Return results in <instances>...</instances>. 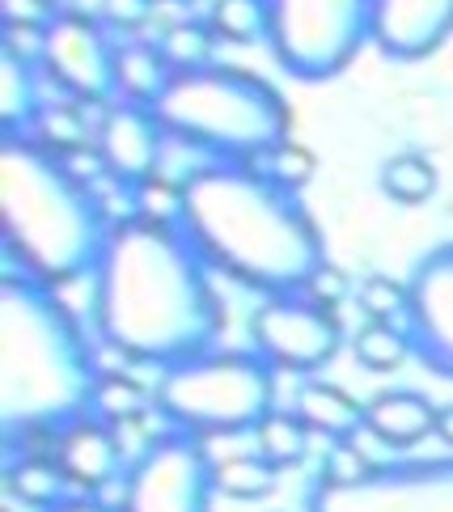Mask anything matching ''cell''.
Segmentation results:
<instances>
[{
	"label": "cell",
	"instance_id": "cell-22",
	"mask_svg": "<svg viewBox=\"0 0 453 512\" xmlns=\"http://www.w3.org/2000/svg\"><path fill=\"white\" fill-rule=\"evenodd\" d=\"M280 483V470L259 453H233L216 462V491L229 500H267Z\"/></svg>",
	"mask_w": 453,
	"mask_h": 512
},
{
	"label": "cell",
	"instance_id": "cell-29",
	"mask_svg": "<svg viewBox=\"0 0 453 512\" xmlns=\"http://www.w3.org/2000/svg\"><path fill=\"white\" fill-rule=\"evenodd\" d=\"M360 314L369 322H407V305H411V292H407V280H394V276H369L360 280V288L352 292Z\"/></svg>",
	"mask_w": 453,
	"mask_h": 512
},
{
	"label": "cell",
	"instance_id": "cell-7",
	"mask_svg": "<svg viewBox=\"0 0 453 512\" xmlns=\"http://www.w3.org/2000/svg\"><path fill=\"white\" fill-rule=\"evenodd\" d=\"M271 56L297 81H331L373 26V0H267Z\"/></svg>",
	"mask_w": 453,
	"mask_h": 512
},
{
	"label": "cell",
	"instance_id": "cell-2",
	"mask_svg": "<svg viewBox=\"0 0 453 512\" xmlns=\"http://www.w3.org/2000/svg\"><path fill=\"white\" fill-rule=\"evenodd\" d=\"M178 229L212 271L263 297H297L326 263L310 212L259 166L208 161L191 170Z\"/></svg>",
	"mask_w": 453,
	"mask_h": 512
},
{
	"label": "cell",
	"instance_id": "cell-20",
	"mask_svg": "<svg viewBox=\"0 0 453 512\" xmlns=\"http://www.w3.org/2000/svg\"><path fill=\"white\" fill-rule=\"evenodd\" d=\"M68 474L64 466L56 462V457H39V453H30L22 457V462H13L9 470V491L22 504L30 508H43V512H56L60 504H68Z\"/></svg>",
	"mask_w": 453,
	"mask_h": 512
},
{
	"label": "cell",
	"instance_id": "cell-4",
	"mask_svg": "<svg viewBox=\"0 0 453 512\" xmlns=\"http://www.w3.org/2000/svg\"><path fill=\"white\" fill-rule=\"evenodd\" d=\"M0 242L13 254L17 271L68 284L94 276L111 242V221L94 187L47 153L30 136H5L0 144Z\"/></svg>",
	"mask_w": 453,
	"mask_h": 512
},
{
	"label": "cell",
	"instance_id": "cell-24",
	"mask_svg": "<svg viewBox=\"0 0 453 512\" xmlns=\"http://www.w3.org/2000/svg\"><path fill=\"white\" fill-rule=\"evenodd\" d=\"M208 26L225 43H263L271 39V5L267 0H212Z\"/></svg>",
	"mask_w": 453,
	"mask_h": 512
},
{
	"label": "cell",
	"instance_id": "cell-26",
	"mask_svg": "<svg viewBox=\"0 0 453 512\" xmlns=\"http://www.w3.org/2000/svg\"><path fill=\"white\" fill-rule=\"evenodd\" d=\"M377 182H382V191L394 204L415 208L437 191V170H432V161L424 153H394L382 166V174H377Z\"/></svg>",
	"mask_w": 453,
	"mask_h": 512
},
{
	"label": "cell",
	"instance_id": "cell-28",
	"mask_svg": "<svg viewBox=\"0 0 453 512\" xmlns=\"http://www.w3.org/2000/svg\"><path fill=\"white\" fill-rule=\"evenodd\" d=\"M157 47H161V56H166V64L174 68V77L178 72H199V68L216 64L212 60L216 30L208 22H178V26H170L166 34H161Z\"/></svg>",
	"mask_w": 453,
	"mask_h": 512
},
{
	"label": "cell",
	"instance_id": "cell-9",
	"mask_svg": "<svg viewBox=\"0 0 453 512\" xmlns=\"http://www.w3.org/2000/svg\"><path fill=\"white\" fill-rule=\"evenodd\" d=\"M250 339L255 352L284 373H318L343 347V322L335 309L310 297H267L250 314Z\"/></svg>",
	"mask_w": 453,
	"mask_h": 512
},
{
	"label": "cell",
	"instance_id": "cell-3",
	"mask_svg": "<svg viewBox=\"0 0 453 512\" xmlns=\"http://www.w3.org/2000/svg\"><path fill=\"white\" fill-rule=\"evenodd\" d=\"M94 352L56 288L5 271L0 280V424L9 436L60 432L89 411Z\"/></svg>",
	"mask_w": 453,
	"mask_h": 512
},
{
	"label": "cell",
	"instance_id": "cell-1",
	"mask_svg": "<svg viewBox=\"0 0 453 512\" xmlns=\"http://www.w3.org/2000/svg\"><path fill=\"white\" fill-rule=\"evenodd\" d=\"M94 322L119 356L174 369L212 352L225 314L183 229L128 221L111 229L94 271Z\"/></svg>",
	"mask_w": 453,
	"mask_h": 512
},
{
	"label": "cell",
	"instance_id": "cell-6",
	"mask_svg": "<svg viewBox=\"0 0 453 512\" xmlns=\"http://www.w3.org/2000/svg\"><path fill=\"white\" fill-rule=\"evenodd\" d=\"M276 369L259 352H204L161 373L157 411L174 432L238 436L276 411Z\"/></svg>",
	"mask_w": 453,
	"mask_h": 512
},
{
	"label": "cell",
	"instance_id": "cell-25",
	"mask_svg": "<svg viewBox=\"0 0 453 512\" xmlns=\"http://www.w3.org/2000/svg\"><path fill=\"white\" fill-rule=\"evenodd\" d=\"M310 428L301 424V415L297 411H271L263 424L255 428V453L267 457L276 470L284 466H297L305 449H310Z\"/></svg>",
	"mask_w": 453,
	"mask_h": 512
},
{
	"label": "cell",
	"instance_id": "cell-23",
	"mask_svg": "<svg viewBox=\"0 0 453 512\" xmlns=\"http://www.w3.org/2000/svg\"><path fill=\"white\" fill-rule=\"evenodd\" d=\"M149 407H157V398L128 373H102L98 386H94V398H89L94 419H102V424H111V428L132 424V419H140Z\"/></svg>",
	"mask_w": 453,
	"mask_h": 512
},
{
	"label": "cell",
	"instance_id": "cell-16",
	"mask_svg": "<svg viewBox=\"0 0 453 512\" xmlns=\"http://www.w3.org/2000/svg\"><path fill=\"white\" fill-rule=\"evenodd\" d=\"M437 407L415 390H382L365 402V428L394 449H411L437 432Z\"/></svg>",
	"mask_w": 453,
	"mask_h": 512
},
{
	"label": "cell",
	"instance_id": "cell-36",
	"mask_svg": "<svg viewBox=\"0 0 453 512\" xmlns=\"http://www.w3.org/2000/svg\"><path fill=\"white\" fill-rule=\"evenodd\" d=\"M56 512H119V508H106V504H98V500H68V504H60Z\"/></svg>",
	"mask_w": 453,
	"mask_h": 512
},
{
	"label": "cell",
	"instance_id": "cell-19",
	"mask_svg": "<svg viewBox=\"0 0 453 512\" xmlns=\"http://www.w3.org/2000/svg\"><path fill=\"white\" fill-rule=\"evenodd\" d=\"M39 72L34 60L13 47H0V127L5 136H26V127L39 119Z\"/></svg>",
	"mask_w": 453,
	"mask_h": 512
},
{
	"label": "cell",
	"instance_id": "cell-15",
	"mask_svg": "<svg viewBox=\"0 0 453 512\" xmlns=\"http://www.w3.org/2000/svg\"><path fill=\"white\" fill-rule=\"evenodd\" d=\"M56 462L64 466L72 487L102 491V487H111L119 479V466H123L119 436H115L111 424H102V419L81 415V419H72L68 428H60Z\"/></svg>",
	"mask_w": 453,
	"mask_h": 512
},
{
	"label": "cell",
	"instance_id": "cell-33",
	"mask_svg": "<svg viewBox=\"0 0 453 512\" xmlns=\"http://www.w3.org/2000/svg\"><path fill=\"white\" fill-rule=\"evenodd\" d=\"M369 470H373V462L356 445L335 441L331 453H326V462H322V483H356V479H365Z\"/></svg>",
	"mask_w": 453,
	"mask_h": 512
},
{
	"label": "cell",
	"instance_id": "cell-35",
	"mask_svg": "<svg viewBox=\"0 0 453 512\" xmlns=\"http://www.w3.org/2000/svg\"><path fill=\"white\" fill-rule=\"evenodd\" d=\"M348 292H352L348 276H343V271H335L331 263H322V267H318V276L305 284V297L318 301V305H326V309H335L343 297H348Z\"/></svg>",
	"mask_w": 453,
	"mask_h": 512
},
{
	"label": "cell",
	"instance_id": "cell-13",
	"mask_svg": "<svg viewBox=\"0 0 453 512\" xmlns=\"http://www.w3.org/2000/svg\"><path fill=\"white\" fill-rule=\"evenodd\" d=\"M161 144H166V127H161L153 106H136V102L106 106L98 123V153L106 157L111 178L128 182V187L157 178Z\"/></svg>",
	"mask_w": 453,
	"mask_h": 512
},
{
	"label": "cell",
	"instance_id": "cell-34",
	"mask_svg": "<svg viewBox=\"0 0 453 512\" xmlns=\"http://www.w3.org/2000/svg\"><path fill=\"white\" fill-rule=\"evenodd\" d=\"M157 0H102V26L106 30H140L153 17Z\"/></svg>",
	"mask_w": 453,
	"mask_h": 512
},
{
	"label": "cell",
	"instance_id": "cell-14",
	"mask_svg": "<svg viewBox=\"0 0 453 512\" xmlns=\"http://www.w3.org/2000/svg\"><path fill=\"white\" fill-rule=\"evenodd\" d=\"M453 34V0H373L369 43L390 60H424Z\"/></svg>",
	"mask_w": 453,
	"mask_h": 512
},
{
	"label": "cell",
	"instance_id": "cell-10",
	"mask_svg": "<svg viewBox=\"0 0 453 512\" xmlns=\"http://www.w3.org/2000/svg\"><path fill=\"white\" fill-rule=\"evenodd\" d=\"M310 512H453V462L373 466L356 483H318Z\"/></svg>",
	"mask_w": 453,
	"mask_h": 512
},
{
	"label": "cell",
	"instance_id": "cell-11",
	"mask_svg": "<svg viewBox=\"0 0 453 512\" xmlns=\"http://www.w3.org/2000/svg\"><path fill=\"white\" fill-rule=\"evenodd\" d=\"M115 51L119 43L98 17L77 9H64L39 34V60L47 77L81 106H106L115 98Z\"/></svg>",
	"mask_w": 453,
	"mask_h": 512
},
{
	"label": "cell",
	"instance_id": "cell-37",
	"mask_svg": "<svg viewBox=\"0 0 453 512\" xmlns=\"http://www.w3.org/2000/svg\"><path fill=\"white\" fill-rule=\"evenodd\" d=\"M437 436L453 449V407H441V415H437Z\"/></svg>",
	"mask_w": 453,
	"mask_h": 512
},
{
	"label": "cell",
	"instance_id": "cell-12",
	"mask_svg": "<svg viewBox=\"0 0 453 512\" xmlns=\"http://www.w3.org/2000/svg\"><path fill=\"white\" fill-rule=\"evenodd\" d=\"M411 305L403 331L411 339V352L441 377H453V242L428 250L411 267Z\"/></svg>",
	"mask_w": 453,
	"mask_h": 512
},
{
	"label": "cell",
	"instance_id": "cell-31",
	"mask_svg": "<svg viewBox=\"0 0 453 512\" xmlns=\"http://www.w3.org/2000/svg\"><path fill=\"white\" fill-rule=\"evenodd\" d=\"M136 216L153 225H178L183 221V187L166 178H149L136 187Z\"/></svg>",
	"mask_w": 453,
	"mask_h": 512
},
{
	"label": "cell",
	"instance_id": "cell-21",
	"mask_svg": "<svg viewBox=\"0 0 453 512\" xmlns=\"http://www.w3.org/2000/svg\"><path fill=\"white\" fill-rule=\"evenodd\" d=\"M30 140H39L56 157L89 149V119L81 111V102H43L39 119L30 123Z\"/></svg>",
	"mask_w": 453,
	"mask_h": 512
},
{
	"label": "cell",
	"instance_id": "cell-18",
	"mask_svg": "<svg viewBox=\"0 0 453 512\" xmlns=\"http://www.w3.org/2000/svg\"><path fill=\"white\" fill-rule=\"evenodd\" d=\"M293 411L301 415V424L310 428L314 436H331V441H348L356 428H365V407L348 394L331 386V381H305L297 390Z\"/></svg>",
	"mask_w": 453,
	"mask_h": 512
},
{
	"label": "cell",
	"instance_id": "cell-5",
	"mask_svg": "<svg viewBox=\"0 0 453 512\" xmlns=\"http://www.w3.org/2000/svg\"><path fill=\"white\" fill-rule=\"evenodd\" d=\"M166 136H178L212 161L259 166L288 140V102L271 81L233 64L178 72L153 106Z\"/></svg>",
	"mask_w": 453,
	"mask_h": 512
},
{
	"label": "cell",
	"instance_id": "cell-32",
	"mask_svg": "<svg viewBox=\"0 0 453 512\" xmlns=\"http://www.w3.org/2000/svg\"><path fill=\"white\" fill-rule=\"evenodd\" d=\"M60 13H64V5H56V0H0V22L9 30L43 34Z\"/></svg>",
	"mask_w": 453,
	"mask_h": 512
},
{
	"label": "cell",
	"instance_id": "cell-17",
	"mask_svg": "<svg viewBox=\"0 0 453 512\" xmlns=\"http://www.w3.org/2000/svg\"><path fill=\"white\" fill-rule=\"evenodd\" d=\"M174 68L166 64L157 43H119L115 51V94L119 102H136V106H157L161 94L170 89Z\"/></svg>",
	"mask_w": 453,
	"mask_h": 512
},
{
	"label": "cell",
	"instance_id": "cell-30",
	"mask_svg": "<svg viewBox=\"0 0 453 512\" xmlns=\"http://www.w3.org/2000/svg\"><path fill=\"white\" fill-rule=\"evenodd\" d=\"M259 170L267 174V178H276L284 191H301L305 182L314 178V170H318V161H314V153L305 149V144H297V140H284V144H276L263 161H259Z\"/></svg>",
	"mask_w": 453,
	"mask_h": 512
},
{
	"label": "cell",
	"instance_id": "cell-8",
	"mask_svg": "<svg viewBox=\"0 0 453 512\" xmlns=\"http://www.w3.org/2000/svg\"><path fill=\"white\" fill-rule=\"evenodd\" d=\"M216 491V462L199 436L170 432L140 453L123 479L119 512H208Z\"/></svg>",
	"mask_w": 453,
	"mask_h": 512
},
{
	"label": "cell",
	"instance_id": "cell-38",
	"mask_svg": "<svg viewBox=\"0 0 453 512\" xmlns=\"http://www.w3.org/2000/svg\"><path fill=\"white\" fill-rule=\"evenodd\" d=\"M174 5H191V0H174Z\"/></svg>",
	"mask_w": 453,
	"mask_h": 512
},
{
	"label": "cell",
	"instance_id": "cell-27",
	"mask_svg": "<svg viewBox=\"0 0 453 512\" xmlns=\"http://www.w3.org/2000/svg\"><path fill=\"white\" fill-rule=\"evenodd\" d=\"M352 356H356L360 369H369V373H394L398 364L411 356V339H407L403 326L365 322L352 335Z\"/></svg>",
	"mask_w": 453,
	"mask_h": 512
}]
</instances>
